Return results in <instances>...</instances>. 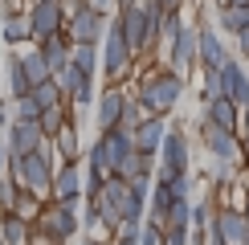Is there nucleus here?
<instances>
[{"label":"nucleus","mask_w":249,"mask_h":245,"mask_svg":"<svg viewBox=\"0 0 249 245\" xmlns=\"http://www.w3.org/2000/svg\"><path fill=\"white\" fill-rule=\"evenodd\" d=\"M8 176H13L20 188H29V192H37L41 200H49L53 176H57V147H53V139H45V147L33 151V156H8Z\"/></svg>","instance_id":"nucleus-1"},{"label":"nucleus","mask_w":249,"mask_h":245,"mask_svg":"<svg viewBox=\"0 0 249 245\" xmlns=\"http://www.w3.org/2000/svg\"><path fill=\"white\" fill-rule=\"evenodd\" d=\"M184 90H188V78L184 74H176L172 66H155V70H147V74L139 78L135 98H139L151 115H172L176 102L184 98Z\"/></svg>","instance_id":"nucleus-2"},{"label":"nucleus","mask_w":249,"mask_h":245,"mask_svg":"<svg viewBox=\"0 0 249 245\" xmlns=\"http://www.w3.org/2000/svg\"><path fill=\"white\" fill-rule=\"evenodd\" d=\"M135 61H139V57L131 53L127 37H123V25H119V17H110V25H107V37H102V78H107L110 86H119V82L131 74V66H135Z\"/></svg>","instance_id":"nucleus-3"},{"label":"nucleus","mask_w":249,"mask_h":245,"mask_svg":"<svg viewBox=\"0 0 249 245\" xmlns=\"http://www.w3.org/2000/svg\"><path fill=\"white\" fill-rule=\"evenodd\" d=\"M196 135H200V147L209 151L213 159L237 163V168L245 163V147H241V135H237V131H225V127H216V122H209L204 115H196Z\"/></svg>","instance_id":"nucleus-4"},{"label":"nucleus","mask_w":249,"mask_h":245,"mask_svg":"<svg viewBox=\"0 0 249 245\" xmlns=\"http://www.w3.org/2000/svg\"><path fill=\"white\" fill-rule=\"evenodd\" d=\"M25 13H29V25H33V45L66 33V20H70L66 17V0H33Z\"/></svg>","instance_id":"nucleus-5"},{"label":"nucleus","mask_w":249,"mask_h":245,"mask_svg":"<svg viewBox=\"0 0 249 245\" xmlns=\"http://www.w3.org/2000/svg\"><path fill=\"white\" fill-rule=\"evenodd\" d=\"M33 229H45L53 233L57 241H70L74 233L82 229V217H78V204H66V200H45V209H41V217L33 221Z\"/></svg>","instance_id":"nucleus-6"},{"label":"nucleus","mask_w":249,"mask_h":245,"mask_svg":"<svg viewBox=\"0 0 249 245\" xmlns=\"http://www.w3.org/2000/svg\"><path fill=\"white\" fill-rule=\"evenodd\" d=\"M107 25H110V13H102V8H94V4H82L78 13L66 20V33H70L74 45H102Z\"/></svg>","instance_id":"nucleus-7"},{"label":"nucleus","mask_w":249,"mask_h":245,"mask_svg":"<svg viewBox=\"0 0 249 245\" xmlns=\"http://www.w3.org/2000/svg\"><path fill=\"white\" fill-rule=\"evenodd\" d=\"M188 172H192V143L184 135V127L172 122L168 139H163V147H160V172H155V176H188Z\"/></svg>","instance_id":"nucleus-8"},{"label":"nucleus","mask_w":249,"mask_h":245,"mask_svg":"<svg viewBox=\"0 0 249 245\" xmlns=\"http://www.w3.org/2000/svg\"><path fill=\"white\" fill-rule=\"evenodd\" d=\"M163 61L176 70V74H188V70H200V29L184 25L180 37L172 41V49L163 53Z\"/></svg>","instance_id":"nucleus-9"},{"label":"nucleus","mask_w":249,"mask_h":245,"mask_svg":"<svg viewBox=\"0 0 249 245\" xmlns=\"http://www.w3.org/2000/svg\"><path fill=\"white\" fill-rule=\"evenodd\" d=\"M209 233H213V237H221L225 245H245L249 241V217H245V209L221 204L216 217H213V225H209Z\"/></svg>","instance_id":"nucleus-10"},{"label":"nucleus","mask_w":249,"mask_h":245,"mask_svg":"<svg viewBox=\"0 0 249 245\" xmlns=\"http://www.w3.org/2000/svg\"><path fill=\"white\" fill-rule=\"evenodd\" d=\"M127 90L123 86H107L98 94V102H94V127H98V135H107V131H115L119 122H123V110H127Z\"/></svg>","instance_id":"nucleus-11"},{"label":"nucleus","mask_w":249,"mask_h":245,"mask_svg":"<svg viewBox=\"0 0 249 245\" xmlns=\"http://www.w3.org/2000/svg\"><path fill=\"white\" fill-rule=\"evenodd\" d=\"M196 29H200V70H225V66L237 57L233 49L225 45V33H221L216 25H204V20H200Z\"/></svg>","instance_id":"nucleus-12"},{"label":"nucleus","mask_w":249,"mask_h":245,"mask_svg":"<svg viewBox=\"0 0 249 245\" xmlns=\"http://www.w3.org/2000/svg\"><path fill=\"white\" fill-rule=\"evenodd\" d=\"M53 200H66V204H82L86 196V168L78 163H57V176H53Z\"/></svg>","instance_id":"nucleus-13"},{"label":"nucleus","mask_w":249,"mask_h":245,"mask_svg":"<svg viewBox=\"0 0 249 245\" xmlns=\"http://www.w3.org/2000/svg\"><path fill=\"white\" fill-rule=\"evenodd\" d=\"M4 143H8V156H33V151H41V147H45L41 122H8Z\"/></svg>","instance_id":"nucleus-14"},{"label":"nucleus","mask_w":249,"mask_h":245,"mask_svg":"<svg viewBox=\"0 0 249 245\" xmlns=\"http://www.w3.org/2000/svg\"><path fill=\"white\" fill-rule=\"evenodd\" d=\"M168 131H172L168 115H151L147 122H139V127H135V151H143V156H160Z\"/></svg>","instance_id":"nucleus-15"},{"label":"nucleus","mask_w":249,"mask_h":245,"mask_svg":"<svg viewBox=\"0 0 249 245\" xmlns=\"http://www.w3.org/2000/svg\"><path fill=\"white\" fill-rule=\"evenodd\" d=\"M221 86H225V98H233L237 106H249V70L241 66V57H233L229 66L221 70Z\"/></svg>","instance_id":"nucleus-16"},{"label":"nucleus","mask_w":249,"mask_h":245,"mask_svg":"<svg viewBox=\"0 0 249 245\" xmlns=\"http://www.w3.org/2000/svg\"><path fill=\"white\" fill-rule=\"evenodd\" d=\"M200 115L209 119V122H216V127H225V131H237L241 135V106H237L233 98H213V102H204L200 106Z\"/></svg>","instance_id":"nucleus-17"},{"label":"nucleus","mask_w":249,"mask_h":245,"mask_svg":"<svg viewBox=\"0 0 249 245\" xmlns=\"http://www.w3.org/2000/svg\"><path fill=\"white\" fill-rule=\"evenodd\" d=\"M102 139V147H107V159H110V172H119V163L135 151V131L127 127H115V131H107V135H98Z\"/></svg>","instance_id":"nucleus-18"},{"label":"nucleus","mask_w":249,"mask_h":245,"mask_svg":"<svg viewBox=\"0 0 249 245\" xmlns=\"http://www.w3.org/2000/svg\"><path fill=\"white\" fill-rule=\"evenodd\" d=\"M0 237H4V245H29V237H33V221H25L20 212L4 209L0 212Z\"/></svg>","instance_id":"nucleus-19"},{"label":"nucleus","mask_w":249,"mask_h":245,"mask_svg":"<svg viewBox=\"0 0 249 245\" xmlns=\"http://www.w3.org/2000/svg\"><path fill=\"white\" fill-rule=\"evenodd\" d=\"M41 53H45V61H49V70H53V78H57L61 70L70 66V53H74V41H70V33H57V37L41 41Z\"/></svg>","instance_id":"nucleus-20"},{"label":"nucleus","mask_w":249,"mask_h":245,"mask_svg":"<svg viewBox=\"0 0 249 245\" xmlns=\"http://www.w3.org/2000/svg\"><path fill=\"white\" fill-rule=\"evenodd\" d=\"M0 33H4V45H25V41H33L29 13H4L0 17Z\"/></svg>","instance_id":"nucleus-21"},{"label":"nucleus","mask_w":249,"mask_h":245,"mask_svg":"<svg viewBox=\"0 0 249 245\" xmlns=\"http://www.w3.org/2000/svg\"><path fill=\"white\" fill-rule=\"evenodd\" d=\"M8 94H13V102L33 94V82H29V74H25V61H20V53H8Z\"/></svg>","instance_id":"nucleus-22"},{"label":"nucleus","mask_w":249,"mask_h":245,"mask_svg":"<svg viewBox=\"0 0 249 245\" xmlns=\"http://www.w3.org/2000/svg\"><path fill=\"white\" fill-rule=\"evenodd\" d=\"M216 29H221L225 37H237L241 29H249V8H233V4H225V8H216Z\"/></svg>","instance_id":"nucleus-23"},{"label":"nucleus","mask_w":249,"mask_h":245,"mask_svg":"<svg viewBox=\"0 0 249 245\" xmlns=\"http://www.w3.org/2000/svg\"><path fill=\"white\" fill-rule=\"evenodd\" d=\"M20 61H25V74H29V82H33V86H41V82L53 78V70H49V61H45V53H41V45L20 49Z\"/></svg>","instance_id":"nucleus-24"},{"label":"nucleus","mask_w":249,"mask_h":245,"mask_svg":"<svg viewBox=\"0 0 249 245\" xmlns=\"http://www.w3.org/2000/svg\"><path fill=\"white\" fill-rule=\"evenodd\" d=\"M53 147H57V156H61V163H78V156H82V139H78V119L70 122L66 131L53 139Z\"/></svg>","instance_id":"nucleus-25"},{"label":"nucleus","mask_w":249,"mask_h":245,"mask_svg":"<svg viewBox=\"0 0 249 245\" xmlns=\"http://www.w3.org/2000/svg\"><path fill=\"white\" fill-rule=\"evenodd\" d=\"M70 61H74L82 74H90V78H94L98 70H102V45H74Z\"/></svg>","instance_id":"nucleus-26"},{"label":"nucleus","mask_w":249,"mask_h":245,"mask_svg":"<svg viewBox=\"0 0 249 245\" xmlns=\"http://www.w3.org/2000/svg\"><path fill=\"white\" fill-rule=\"evenodd\" d=\"M33 98L41 102V110H53V106H61V102H66V94H61V86H57L53 78L41 82V86H33Z\"/></svg>","instance_id":"nucleus-27"},{"label":"nucleus","mask_w":249,"mask_h":245,"mask_svg":"<svg viewBox=\"0 0 249 245\" xmlns=\"http://www.w3.org/2000/svg\"><path fill=\"white\" fill-rule=\"evenodd\" d=\"M41 115H45V110H41V102L33 94L13 102V122H41Z\"/></svg>","instance_id":"nucleus-28"},{"label":"nucleus","mask_w":249,"mask_h":245,"mask_svg":"<svg viewBox=\"0 0 249 245\" xmlns=\"http://www.w3.org/2000/svg\"><path fill=\"white\" fill-rule=\"evenodd\" d=\"M225 86H221V70H200V106L213 98H221Z\"/></svg>","instance_id":"nucleus-29"},{"label":"nucleus","mask_w":249,"mask_h":245,"mask_svg":"<svg viewBox=\"0 0 249 245\" xmlns=\"http://www.w3.org/2000/svg\"><path fill=\"white\" fill-rule=\"evenodd\" d=\"M86 78H90V74H82V70L74 66V61H70V66L61 70V74H57L53 82H57V86H61V94L70 98V94H74V90H78V86H82V82H86Z\"/></svg>","instance_id":"nucleus-30"},{"label":"nucleus","mask_w":249,"mask_h":245,"mask_svg":"<svg viewBox=\"0 0 249 245\" xmlns=\"http://www.w3.org/2000/svg\"><path fill=\"white\" fill-rule=\"evenodd\" d=\"M147 119H151V110L143 106L139 98H127V110H123V122H119V127L135 131V127H139V122H147Z\"/></svg>","instance_id":"nucleus-31"},{"label":"nucleus","mask_w":249,"mask_h":245,"mask_svg":"<svg viewBox=\"0 0 249 245\" xmlns=\"http://www.w3.org/2000/svg\"><path fill=\"white\" fill-rule=\"evenodd\" d=\"M180 29H184L180 13H168V17H163V29H160V49H163V53H168V49H172V41L180 37Z\"/></svg>","instance_id":"nucleus-32"},{"label":"nucleus","mask_w":249,"mask_h":245,"mask_svg":"<svg viewBox=\"0 0 249 245\" xmlns=\"http://www.w3.org/2000/svg\"><path fill=\"white\" fill-rule=\"evenodd\" d=\"M155 180L168 184L176 200H192V184H196V180H192V172H188V176H155Z\"/></svg>","instance_id":"nucleus-33"},{"label":"nucleus","mask_w":249,"mask_h":245,"mask_svg":"<svg viewBox=\"0 0 249 245\" xmlns=\"http://www.w3.org/2000/svg\"><path fill=\"white\" fill-rule=\"evenodd\" d=\"M163 225H176V229H192V200H176Z\"/></svg>","instance_id":"nucleus-34"},{"label":"nucleus","mask_w":249,"mask_h":245,"mask_svg":"<svg viewBox=\"0 0 249 245\" xmlns=\"http://www.w3.org/2000/svg\"><path fill=\"white\" fill-rule=\"evenodd\" d=\"M70 102H74V110H86V106H94L98 102V94H94V78H86L82 86L70 94Z\"/></svg>","instance_id":"nucleus-35"},{"label":"nucleus","mask_w":249,"mask_h":245,"mask_svg":"<svg viewBox=\"0 0 249 245\" xmlns=\"http://www.w3.org/2000/svg\"><path fill=\"white\" fill-rule=\"evenodd\" d=\"M139 245H163V225L143 221V229H139Z\"/></svg>","instance_id":"nucleus-36"},{"label":"nucleus","mask_w":249,"mask_h":245,"mask_svg":"<svg viewBox=\"0 0 249 245\" xmlns=\"http://www.w3.org/2000/svg\"><path fill=\"white\" fill-rule=\"evenodd\" d=\"M163 245H192V229H176V225H163Z\"/></svg>","instance_id":"nucleus-37"},{"label":"nucleus","mask_w":249,"mask_h":245,"mask_svg":"<svg viewBox=\"0 0 249 245\" xmlns=\"http://www.w3.org/2000/svg\"><path fill=\"white\" fill-rule=\"evenodd\" d=\"M233 53L241 57V61H249V29H241V33L233 37Z\"/></svg>","instance_id":"nucleus-38"},{"label":"nucleus","mask_w":249,"mask_h":245,"mask_svg":"<svg viewBox=\"0 0 249 245\" xmlns=\"http://www.w3.org/2000/svg\"><path fill=\"white\" fill-rule=\"evenodd\" d=\"M241 147H245V159H249V106L241 110Z\"/></svg>","instance_id":"nucleus-39"},{"label":"nucleus","mask_w":249,"mask_h":245,"mask_svg":"<svg viewBox=\"0 0 249 245\" xmlns=\"http://www.w3.org/2000/svg\"><path fill=\"white\" fill-rule=\"evenodd\" d=\"M155 4H160V8H163V13H180V8H184V4H188V0H155Z\"/></svg>","instance_id":"nucleus-40"},{"label":"nucleus","mask_w":249,"mask_h":245,"mask_svg":"<svg viewBox=\"0 0 249 245\" xmlns=\"http://www.w3.org/2000/svg\"><path fill=\"white\" fill-rule=\"evenodd\" d=\"M90 4H94V8H102V13H110V17L119 13V0H90Z\"/></svg>","instance_id":"nucleus-41"},{"label":"nucleus","mask_w":249,"mask_h":245,"mask_svg":"<svg viewBox=\"0 0 249 245\" xmlns=\"http://www.w3.org/2000/svg\"><path fill=\"white\" fill-rule=\"evenodd\" d=\"M0 172H8V143H4V135H0Z\"/></svg>","instance_id":"nucleus-42"},{"label":"nucleus","mask_w":249,"mask_h":245,"mask_svg":"<svg viewBox=\"0 0 249 245\" xmlns=\"http://www.w3.org/2000/svg\"><path fill=\"white\" fill-rule=\"evenodd\" d=\"M110 245H139V237H115Z\"/></svg>","instance_id":"nucleus-43"},{"label":"nucleus","mask_w":249,"mask_h":245,"mask_svg":"<svg viewBox=\"0 0 249 245\" xmlns=\"http://www.w3.org/2000/svg\"><path fill=\"white\" fill-rule=\"evenodd\" d=\"M225 4H233V8H249V0H225Z\"/></svg>","instance_id":"nucleus-44"},{"label":"nucleus","mask_w":249,"mask_h":245,"mask_svg":"<svg viewBox=\"0 0 249 245\" xmlns=\"http://www.w3.org/2000/svg\"><path fill=\"white\" fill-rule=\"evenodd\" d=\"M82 245H107V241H94V237H86V241H82Z\"/></svg>","instance_id":"nucleus-45"},{"label":"nucleus","mask_w":249,"mask_h":245,"mask_svg":"<svg viewBox=\"0 0 249 245\" xmlns=\"http://www.w3.org/2000/svg\"><path fill=\"white\" fill-rule=\"evenodd\" d=\"M213 4H216V8H225V0H213Z\"/></svg>","instance_id":"nucleus-46"},{"label":"nucleus","mask_w":249,"mask_h":245,"mask_svg":"<svg viewBox=\"0 0 249 245\" xmlns=\"http://www.w3.org/2000/svg\"><path fill=\"white\" fill-rule=\"evenodd\" d=\"M245 180H249V159H245Z\"/></svg>","instance_id":"nucleus-47"},{"label":"nucleus","mask_w":249,"mask_h":245,"mask_svg":"<svg viewBox=\"0 0 249 245\" xmlns=\"http://www.w3.org/2000/svg\"><path fill=\"white\" fill-rule=\"evenodd\" d=\"M245 217H249V200H245Z\"/></svg>","instance_id":"nucleus-48"},{"label":"nucleus","mask_w":249,"mask_h":245,"mask_svg":"<svg viewBox=\"0 0 249 245\" xmlns=\"http://www.w3.org/2000/svg\"><path fill=\"white\" fill-rule=\"evenodd\" d=\"M0 41H4V33H0Z\"/></svg>","instance_id":"nucleus-49"},{"label":"nucleus","mask_w":249,"mask_h":245,"mask_svg":"<svg viewBox=\"0 0 249 245\" xmlns=\"http://www.w3.org/2000/svg\"><path fill=\"white\" fill-rule=\"evenodd\" d=\"M0 245H4V237H0Z\"/></svg>","instance_id":"nucleus-50"},{"label":"nucleus","mask_w":249,"mask_h":245,"mask_svg":"<svg viewBox=\"0 0 249 245\" xmlns=\"http://www.w3.org/2000/svg\"><path fill=\"white\" fill-rule=\"evenodd\" d=\"M0 212H4V209H0Z\"/></svg>","instance_id":"nucleus-51"},{"label":"nucleus","mask_w":249,"mask_h":245,"mask_svg":"<svg viewBox=\"0 0 249 245\" xmlns=\"http://www.w3.org/2000/svg\"><path fill=\"white\" fill-rule=\"evenodd\" d=\"M245 245H249V241H245Z\"/></svg>","instance_id":"nucleus-52"}]
</instances>
